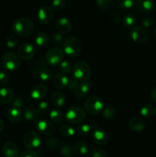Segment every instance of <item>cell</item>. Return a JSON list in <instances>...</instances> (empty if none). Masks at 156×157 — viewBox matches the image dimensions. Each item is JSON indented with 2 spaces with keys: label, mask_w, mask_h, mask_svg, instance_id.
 <instances>
[{
  "label": "cell",
  "mask_w": 156,
  "mask_h": 157,
  "mask_svg": "<svg viewBox=\"0 0 156 157\" xmlns=\"http://www.w3.org/2000/svg\"><path fill=\"white\" fill-rule=\"evenodd\" d=\"M60 132L61 134L66 137H70V136H74L76 133V130L73 128L72 126L69 125V124H65V125L61 126L60 128Z\"/></svg>",
  "instance_id": "1f68e13d"
},
{
  "label": "cell",
  "mask_w": 156,
  "mask_h": 157,
  "mask_svg": "<svg viewBox=\"0 0 156 157\" xmlns=\"http://www.w3.org/2000/svg\"><path fill=\"white\" fill-rule=\"evenodd\" d=\"M24 99L21 98H17L13 102V107H16V108H18L20 109V110H21V109L24 107Z\"/></svg>",
  "instance_id": "f6af8a7d"
},
{
  "label": "cell",
  "mask_w": 156,
  "mask_h": 157,
  "mask_svg": "<svg viewBox=\"0 0 156 157\" xmlns=\"http://www.w3.org/2000/svg\"><path fill=\"white\" fill-rule=\"evenodd\" d=\"M14 99L13 90L9 87H2L0 89V103L9 104Z\"/></svg>",
  "instance_id": "cb8c5ba5"
},
{
  "label": "cell",
  "mask_w": 156,
  "mask_h": 157,
  "mask_svg": "<svg viewBox=\"0 0 156 157\" xmlns=\"http://www.w3.org/2000/svg\"><path fill=\"white\" fill-rule=\"evenodd\" d=\"M142 24L144 28H150L153 25V20L152 18L149 17H145L142 18Z\"/></svg>",
  "instance_id": "7dc6e473"
},
{
  "label": "cell",
  "mask_w": 156,
  "mask_h": 157,
  "mask_svg": "<svg viewBox=\"0 0 156 157\" xmlns=\"http://www.w3.org/2000/svg\"><path fill=\"white\" fill-rule=\"evenodd\" d=\"M84 109L89 114H98L104 109L103 101L99 97L91 96L87 98L84 102Z\"/></svg>",
  "instance_id": "277c9868"
},
{
  "label": "cell",
  "mask_w": 156,
  "mask_h": 157,
  "mask_svg": "<svg viewBox=\"0 0 156 157\" xmlns=\"http://www.w3.org/2000/svg\"><path fill=\"white\" fill-rule=\"evenodd\" d=\"M118 5L124 9H131L135 3V0H117Z\"/></svg>",
  "instance_id": "74e56055"
},
{
  "label": "cell",
  "mask_w": 156,
  "mask_h": 157,
  "mask_svg": "<svg viewBox=\"0 0 156 157\" xmlns=\"http://www.w3.org/2000/svg\"><path fill=\"white\" fill-rule=\"evenodd\" d=\"M23 144L28 149L38 148L41 144V138L37 132L28 131L23 136Z\"/></svg>",
  "instance_id": "ba28073f"
},
{
  "label": "cell",
  "mask_w": 156,
  "mask_h": 157,
  "mask_svg": "<svg viewBox=\"0 0 156 157\" xmlns=\"http://www.w3.org/2000/svg\"><path fill=\"white\" fill-rule=\"evenodd\" d=\"M51 41L54 44H60L64 41V38L61 33H54L51 36Z\"/></svg>",
  "instance_id": "7bdbcfd3"
},
{
  "label": "cell",
  "mask_w": 156,
  "mask_h": 157,
  "mask_svg": "<svg viewBox=\"0 0 156 157\" xmlns=\"http://www.w3.org/2000/svg\"><path fill=\"white\" fill-rule=\"evenodd\" d=\"M52 80L54 87L58 90H63L66 88L69 82L68 78L64 73H57Z\"/></svg>",
  "instance_id": "ffe728a7"
},
{
  "label": "cell",
  "mask_w": 156,
  "mask_h": 157,
  "mask_svg": "<svg viewBox=\"0 0 156 157\" xmlns=\"http://www.w3.org/2000/svg\"><path fill=\"white\" fill-rule=\"evenodd\" d=\"M73 75L79 82L88 81L91 76V68L87 62L79 61L73 66Z\"/></svg>",
  "instance_id": "3957f363"
},
{
  "label": "cell",
  "mask_w": 156,
  "mask_h": 157,
  "mask_svg": "<svg viewBox=\"0 0 156 157\" xmlns=\"http://www.w3.org/2000/svg\"><path fill=\"white\" fill-rule=\"evenodd\" d=\"M153 35H154V38H156V27L154 28V29L153 30Z\"/></svg>",
  "instance_id": "816d5d0a"
},
{
  "label": "cell",
  "mask_w": 156,
  "mask_h": 157,
  "mask_svg": "<svg viewBox=\"0 0 156 157\" xmlns=\"http://www.w3.org/2000/svg\"><path fill=\"white\" fill-rule=\"evenodd\" d=\"M37 110H38L39 114H44V113H47V111L49 110L48 104L47 102H45V101H41L38 104Z\"/></svg>",
  "instance_id": "f35d334b"
},
{
  "label": "cell",
  "mask_w": 156,
  "mask_h": 157,
  "mask_svg": "<svg viewBox=\"0 0 156 157\" xmlns=\"http://www.w3.org/2000/svg\"><path fill=\"white\" fill-rule=\"evenodd\" d=\"M64 52L60 48H52L47 51L45 55V60L50 66H58L64 60Z\"/></svg>",
  "instance_id": "52a82bcc"
},
{
  "label": "cell",
  "mask_w": 156,
  "mask_h": 157,
  "mask_svg": "<svg viewBox=\"0 0 156 157\" xmlns=\"http://www.w3.org/2000/svg\"><path fill=\"white\" fill-rule=\"evenodd\" d=\"M2 63L8 71H16L21 65V60L18 55L13 52H6L2 57Z\"/></svg>",
  "instance_id": "8992f818"
},
{
  "label": "cell",
  "mask_w": 156,
  "mask_h": 157,
  "mask_svg": "<svg viewBox=\"0 0 156 157\" xmlns=\"http://www.w3.org/2000/svg\"><path fill=\"white\" fill-rule=\"evenodd\" d=\"M50 118L55 124H62L65 119L64 113L59 110H53L50 112Z\"/></svg>",
  "instance_id": "f546056e"
},
{
  "label": "cell",
  "mask_w": 156,
  "mask_h": 157,
  "mask_svg": "<svg viewBox=\"0 0 156 157\" xmlns=\"http://www.w3.org/2000/svg\"><path fill=\"white\" fill-rule=\"evenodd\" d=\"M4 127H5L4 121H3L2 119H1V118H0V133L2 131L3 129H4Z\"/></svg>",
  "instance_id": "f907efd6"
},
{
  "label": "cell",
  "mask_w": 156,
  "mask_h": 157,
  "mask_svg": "<svg viewBox=\"0 0 156 157\" xmlns=\"http://www.w3.org/2000/svg\"><path fill=\"white\" fill-rule=\"evenodd\" d=\"M50 103L54 106L55 107H63L65 104L66 98L65 96L60 91H54L51 94L50 98Z\"/></svg>",
  "instance_id": "603a6c76"
},
{
  "label": "cell",
  "mask_w": 156,
  "mask_h": 157,
  "mask_svg": "<svg viewBox=\"0 0 156 157\" xmlns=\"http://www.w3.org/2000/svg\"><path fill=\"white\" fill-rule=\"evenodd\" d=\"M66 6V0H53L52 6L55 10H61Z\"/></svg>",
  "instance_id": "60d3db41"
},
{
  "label": "cell",
  "mask_w": 156,
  "mask_h": 157,
  "mask_svg": "<svg viewBox=\"0 0 156 157\" xmlns=\"http://www.w3.org/2000/svg\"><path fill=\"white\" fill-rule=\"evenodd\" d=\"M96 2L98 7L106 10L108 9L112 5V0H96Z\"/></svg>",
  "instance_id": "ab89813d"
},
{
  "label": "cell",
  "mask_w": 156,
  "mask_h": 157,
  "mask_svg": "<svg viewBox=\"0 0 156 157\" xmlns=\"http://www.w3.org/2000/svg\"><path fill=\"white\" fill-rule=\"evenodd\" d=\"M19 157H38V155L35 151H32V150H26V151L23 152L20 155Z\"/></svg>",
  "instance_id": "c3c4849f"
},
{
  "label": "cell",
  "mask_w": 156,
  "mask_h": 157,
  "mask_svg": "<svg viewBox=\"0 0 156 157\" xmlns=\"http://www.w3.org/2000/svg\"><path fill=\"white\" fill-rule=\"evenodd\" d=\"M131 38L135 42L138 44H145L147 42L149 38L148 31L145 29V28L142 26H136L132 28L131 30Z\"/></svg>",
  "instance_id": "30bf717a"
},
{
  "label": "cell",
  "mask_w": 156,
  "mask_h": 157,
  "mask_svg": "<svg viewBox=\"0 0 156 157\" xmlns=\"http://www.w3.org/2000/svg\"><path fill=\"white\" fill-rule=\"evenodd\" d=\"M18 55L24 60H30L36 54V48L31 43H23L18 48Z\"/></svg>",
  "instance_id": "8fae6325"
},
{
  "label": "cell",
  "mask_w": 156,
  "mask_h": 157,
  "mask_svg": "<svg viewBox=\"0 0 156 157\" xmlns=\"http://www.w3.org/2000/svg\"><path fill=\"white\" fill-rule=\"evenodd\" d=\"M151 101H152L153 102L156 103V86L151 89Z\"/></svg>",
  "instance_id": "681fc988"
},
{
  "label": "cell",
  "mask_w": 156,
  "mask_h": 157,
  "mask_svg": "<svg viewBox=\"0 0 156 157\" xmlns=\"http://www.w3.org/2000/svg\"><path fill=\"white\" fill-rule=\"evenodd\" d=\"M93 140L96 144L99 146H104L108 143L109 136L105 130L98 128L96 126L93 127Z\"/></svg>",
  "instance_id": "4fadbf2b"
},
{
  "label": "cell",
  "mask_w": 156,
  "mask_h": 157,
  "mask_svg": "<svg viewBox=\"0 0 156 157\" xmlns=\"http://www.w3.org/2000/svg\"><path fill=\"white\" fill-rule=\"evenodd\" d=\"M64 52L68 56L75 58L80 55L82 45L80 39L75 36H68L63 42Z\"/></svg>",
  "instance_id": "7a4b0ae2"
},
{
  "label": "cell",
  "mask_w": 156,
  "mask_h": 157,
  "mask_svg": "<svg viewBox=\"0 0 156 157\" xmlns=\"http://www.w3.org/2000/svg\"><path fill=\"white\" fill-rule=\"evenodd\" d=\"M136 20L133 15L128 14L125 15L122 18V24L125 28H132L136 25Z\"/></svg>",
  "instance_id": "836d02e7"
},
{
  "label": "cell",
  "mask_w": 156,
  "mask_h": 157,
  "mask_svg": "<svg viewBox=\"0 0 156 157\" xmlns=\"http://www.w3.org/2000/svg\"><path fill=\"white\" fill-rule=\"evenodd\" d=\"M58 66H59V69L61 71V73L69 74L72 70H73L72 64L69 61H64V60H63Z\"/></svg>",
  "instance_id": "e575fe53"
},
{
  "label": "cell",
  "mask_w": 156,
  "mask_h": 157,
  "mask_svg": "<svg viewBox=\"0 0 156 157\" xmlns=\"http://www.w3.org/2000/svg\"><path fill=\"white\" fill-rule=\"evenodd\" d=\"M155 113V107L151 104H147L140 109L141 116L145 118H151Z\"/></svg>",
  "instance_id": "4316f807"
},
{
  "label": "cell",
  "mask_w": 156,
  "mask_h": 157,
  "mask_svg": "<svg viewBox=\"0 0 156 157\" xmlns=\"http://www.w3.org/2000/svg\"><path fill=\"white\" fill-rule=\"evenodd\" d=\"M12 30L17 35L28 37L32 35L35 30L34 23L29 18H18L12 24Z\"/></svg>",
  "instance_id": "6da1fadb"
},
{
  "label": "cell",
  "mask_w": 156,
  "mask_h": 157,
  "mask_svg": "<svg viewBox=\"0 0 156 157\" xmlns=\"http://www.w3.org/2000/svg\"><path fill=\"white\" fill-rule=\"evenodd\" d=\"M136 7L142 13H150L154 8V0H137Z\"/></svg>",
  "instance_id": "7402d4cb"
},
{
  "label": "cell",
  "mask_w": 156,
  "mask_h": 157,
  "mask_svg": "<svg viewBox=\"0 0 156 157\" xmlns=\"http://www.w3.org/2000/svg\"><path fill=\"white\" fill-rule=\"evenodd\" d=\"M60 153L65 157H71L75 154L73 146L69 144H62L60 148Z\"/></svg>",
  "instance_id": "4dcf8cb0"
},
{
  "label": "cell",
  "mask_w": 156,
  "mask_h": 157,
  "mask_svg": "<svg viewBox=\"0 0 156 157\" xmlns=\"http://www.w3.org/2000/svg\"><path fill=\"white\" fill-rule=\"evenodd\" d=\"M116 110L113 107H106L102 110V116L107 120H113L116 117Z\"/></svg>",
  "instance_id": "d6a6232c"
},
{
  "label": "cell",
  "mask_w": 156,
  "mask_h": 157,
  "mask_svg": "<svg viewBox=\"0 0 156 157\" xmlns=\"http://www.w3.org/2000/svg\"><path fill=\"white\" fill-rule=\"evenodd\" d=\"M47 87L44 84H37L31 90V98L36 101H41L47 96Z\"/></svg>",
  "instance_id": "2e32d148"
},
{
  "label": "cell",
  "mask_w": 156,
  "mask_h": 157,
  "mask_svg": "<svg viewBox=\"0 0 156 157\" xmlns=\"http://www.w3.org/2000/svg\"><path fill=\"white\" fill-rule=\"evenodd\" d=\"M128 127L132 131L139 133V132H142L145 130V127H146V124L142 118L135 117H132L129 120Z\"/></svg>",
  "instance_id": "d6986e66"
},
{
  "label": "cell",
  "mask_w": 156,
  "mask_h": 157,
  "mask_svg": "<svg viewBox=\"0 0 156 157\" xmlns=\"http://www.w3.org/2000/svg\"><path fill=\"white\" fill-rule=\"evenodd\" d=\"M9 75L6 71H0V85H6L9 82Z\"/></svg>",
  "instance_id": "b9f144b4"
},
{
  "label": "cell",
  "mask_w": 156,
  "mask_h": 157,
  "mask_svg": "<svg viewBox=\"0 0 156 157\" xmlns=\"http://www.w3.org/2000/svg\"><path fill=\"white\" fill-rule=\"evenodd\" d=\"M56 29L61 34H68L73 29V24L67 18H61L56 22Z\"/></svg>",
  "instance_id": "44dd1931"
},
{
  "label": "cell",
  "mask_w": 156,
  "mask_h": 157,
  "mask_svg": "<svg viewBox=\"0 0 156 157\" xmlns=\"http://www.w3.org/2000/svg\"><path fill=\"white\" fill-rule=\"evenodd\" d=\"M74 152L76 154L84 156L86 155L89 152V146L88 144L84 141H78L73 146Z\"/></svg>",
  "instance_id": "83f0119b"
},
{
  "label": "cell",
  "mask_w": 156,
  "mask_h": 157,
  "mask_svg": "<svg viewBox=\"0 0 156 157\" xmlns=\"http://www.w3.org/2000/svg\"><path fill=\"white\" fill-rule=\"evenodd\" d=\"M18 44V40L17 37L14 35H10L6 38V44L9 48L13 49L17 47Z\"/></svg>",
  "instance_id": "d590c367"
},
{
  "label": "cell",
  "mask_w": 156,
  "mask_h": 157,
  "mask_svg": "<svg viewBox=\"0 0 156 157\" xmlns=\"http://www.w3.org/2000/svg\"><path fill=\"white\" fill-rule=\"evenodd\" d=\"M46 66V64L42 61H38L35 65V70L33 71L35 75H38V78L44 82H47L53 78L51 71Z\"/></svg>",
  "instance_id": "9c48e42d"
},
{
  "label": "cell",
  "mask_w": 156,
  "mask_h": 157,
  "mask_svg": "<svg viewBox=\"0 0 156 157\" xmlns=\"http://www.w3.org/2000/svg\"><path fill=\"white\" fill-rule=\"evenodd\" d=\"M67 122L72 124H80L85 120L86 114L84 110L77 106H72L67 109L65 114Z\"/></svg>",
  "instance_id": "5b68a950"
},
{
  "label": "cell",
  "mask_w": 156,
  "mask_h": 157,
  "mask_svg": "<svg viewBox=\"0 0 156 157\" xmlns=\"http://www.w3.org/2000/svg\"><path fill=\"white\" fill-rule=\"evenodd\" d=\"M78 82H79V81L76 79H75L74 78H72L71 80H69V82L67 87H68V89L70 91H73V90H75V88L76 87V86L78 85V84H79Z\"/></svg>",
  "instance_id": "bcb514c9"
},
{
  "label": "cell",
  "mask_w": 156,
  "mask_h": 157,
  "mask_svg": "<svg viewBox=\"0 0 156 157\" xmlns=\"http://www.w3.org/2000/svg\"><path fill=\"white\" fill-rule=\"evenodd\" d=\"M47 147L50 150H54L58 146V140L56 138H50L47 140Z\"/></svg>",
  "instance_id": "ee69618b"
},
{
  "label": "cell",
  "mask_w": 156,
  "mask_h": 157,
  "mask_svg": "<svg viewBox=\"0 0 156 157\" xmlns=\"http://www.w3.org/2000/svg\"><path fill=\"white\" fill-rule=\"evenodd\" d=\"M6 117L9 122L14 124H17L21 123V121H22L23 113L20 109L12 107L8 109L7 112H6Z\"/></svg>",
  "instance_id": "e0dca14e"
},
{
  "label": "cell",
  "mask_w": 156,
  "mask_h": 157,
  "mask_svg": "<svg viewBox=\"0 0 156 157\" xmlns=\"http://www.w3.org/2000/svg\"><path fill=\"white\" fill-rule=\"evenodd\" d=\"M35 42L38 47H45L49 42L48 35L44 32H41V33L38 34L35 38Z\"/></svg>",
  "instance_id": "f1b7e54d"
},
{
  "label": "cell",
  "mask_w": 156,
  "mask_h": 157,
  "mask_svg": "<svg viewBox=\"0 0 156 157\" xmlns=\"http://www.w3.org/2000/svg\"><path fill=\"white\" fill-rule=\"evenodd\" d=\"M39 113L38 110L35 107H28L26 109L24 112V117L26 121L28 122H32V121H37V119L39 117Z\"/></svg>",
  "instance_id": "d4e9b609"
},
{
  "label": "cell",
  "mask_w": 156,
  "mask_h": 157,
  "mask_svg": "<svg viewBox=\"0 0 156 157\" xmlns=\"http://www.w3.org/2000/svg\"><path fill=\"white\" fill-rule=\"evenodd\" d=\"M36 128L38 132L44 135H51L55 132V127L52 123L46 120L37 121Z\"/></svg>",
  "instance_id": "5bb4252c"
},
{
  "label": "cell",
  "mask_w": 156,
  "mask_h": 157,
  "mask_svg": "<svg viewBox=\"0 0 156 157\" xmlns=\"http://www.w3.org/2000/svg\"><path fill=\"white\" fill-rule=\"evenodd\" d=\"M2 153L5 157H18L19 153L18 146L12 141H8L3 145Z\"/></svg>",
  "instance_id": "ac0fdd59"
},
{
  "label": "cell",
  "mask_w": 156,
  "mask_h": 157,
  "mask_svg": "<svg viewBox=\"0 0 156 157\" xmlns=\"http://www.w3.org/2000/svg\"><path fill=\"white\" fill-rule=\"evenodd\" d=\"M54 12L53 9L49 6H43L38 10L37 18H38V22L42 25L48 24L51 21L53 18Z\"/></svg>",
  "instance_id": "7c38bea8"
},
{
  "label": "cell",
  "mask_w": 156,
  "mask_h": 157,
  "mask_svg": "<svg viewBox=\"0 0 156 157\" xmlns=\"http://www.w3.org/2000/svg\"><path fill=\"white\" fill-rule=\"evenodd\" d=\"M90 157H108V155L103 149L94 148L90 152Z\"/></svg>",
  "instance_id": "8d00e7d4"
},
{
  "label": "cell",
  "mask_w": 156,
  "mask_h": 157,
  "mask_svg": "<svg viewBox=\"0 0 156 157\" xmlns=\"http://www.w3.org/2000/svg\"><path fill=\"white\" fill-rule=\"evenodd\" d=\"M94 127L95 126H93V124H84L78 126V127L75 129V130H76V133H77L79 136H87L91 133V131L93 130V127Z\"/></svg>",
  "instance_id": "484cf974"
},
{
  "label": "cell",
  "mask_w": 156,
  "mask_h": 157,
  "mask_svg": "<svg viewBox=\"0 0 156 157\" xmlns=\"http://www.w3.org/2000/svg\"><path fill=\"white\" fill-rule=\"evenodd\" d=\"M90 88H91V83L88 81H84L78 84L75 90H73V93L76 98L83 100L88 95Z\"/></svg>",
  "instance_id": "9a60e30c"
}]
</instances>
